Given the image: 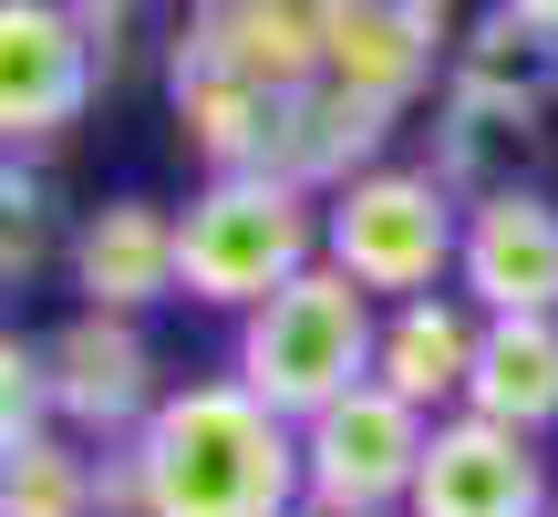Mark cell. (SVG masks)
<instances>
[{
  "instance_id": "cell-21",
  "label": "cell",
  "mask_w": 558,
  "mask_h": 517,
  "mask_svg": "<svg viewBox=\"0 0 558 517\" xmlns=\"http://www.w3.org/2000/svg\"><path fill=\"white\" fill-rule=\"evenodd\" d=\"M62 435V404H52V352L41 341H0V456H21V445Z\"/></svg>"
},
{
  "instance_id": "cell-25",
  "label": "cell",
  "mask_w": 558,
  "mask_h": 517,
  "mask_svg": "<svg viewBox=\"0 0 558 517\" xmlns=\"http://www.w3.org/2000/svg\"><path fill=\"white\" fill-rule=\"evenodd\" d=\"M435 11H456V0H435Z\"/></svg>"
},
{
  "instance_id": "cell-12",
  "label": "cell",
  "mask_w": 558,
  "mask_h": 517,
  "mask_svg": "<svg viewBox=\"0 0 558 517\" xmlns=\"http://www.w3.org/2000/svg\"><path fill=\"white\" fill-rule=\"evenodd\" d=\"M476 341H486V311L465 290H424V300H393L383 311V341H373V383L403 394L414 414H465V383H476Z\"/></svg>"
},
{
  "instance_id": "cell-6",
  "label": "cell",
  "mask_w": 558,
  "mask_h": 517,
  "mask_svg": "<svg viewBox=\"0 0 558 517\" xmlns=\"http://www.w3.org/2000/svg\"><path fill=\"white\" fill-rule=\"evenodd\" d=\"M94 83H114V62L73 0H0V135H11V156L62 145Z\"/></svg>"
},
{
  "instance_id": "cell-11",
  "label": "cell",
  "mask_w": 558,
  "mask_h": 517,
  "mask_svg": "<svg viewBox=\"0 0 558 517\" xmlns=\"http://www.w3.org/2000/svg\"><path fill=\"white\" fill-rule=\"evenodd\" d=\"M456 290L476 300L486 321L497 311H558V197L548 187H518V197L465 207Z\"/></svg>"
},
{
  "instance_id": "cell-20",
  "label": "cell",
  "mask_w": 558,
  "mask_h": 517,
  "mask_svg": "<svg viewBox=\"0 0 558 517\" xmlns=\"http://www.w3.org/2000/svg\"><path fill=\"white\" fill-rule=\"evenodd\" d=\"M52 218H62V187H52V166L41 156H11L0 166V279H32L52 249H73V239H52Z\"/></svg>"
},
{
  "instance_id": "cell-10",
  "label": "cell",
  "mask_w": 558,
  "mask_h": 517,
  "mask_svg": "<svg viewBox=\"0 0 558 517\" xmlns=\"http://www.w3.org/2000/svg\"><path fill=\"white\" fill-rule=\"evenodd\" d=\"M62 279L83 290V311H156V300H186L177 279V207L156 197H104L73 218V249H62Z\"/></svg>"
},
{
  "instance_id": "cell-3",
  "label": "cell",
  "mask_w": 558,
  "mask_h": 517,
  "mask_svg": "<svg viewBox=\"0 0 558 517\" xmlns=\"http://www.w3.org/2000/svg\"><path fill=\"white\" fill-rule=\"evenodd\" d=\"M300 269H320V197L269 166L248 177H207L177 207V279L197 311H259L269 290H290Z\"/></svg>"
},
{
  "instance_id": "cell-2",
  "label": "cell",
  "mask_w": 558,
  "mask_h": 517,
  "mask_svg": "<svg viewBox=\"0 0 558 517\" xmlns=\"http://www.w3.org/2000/svg\"><path fill=\"white\" fill-rule=\"evenodd\" d=\"M373 341H383V300L320 258V269H300L290 290H269L259 311L239 321L228 373L259 404H279L290 424H311V414H331L341 394L373 383Z\"/></svg>"
},
{
  "instance_id": "cell-17",
  "label": "cell",
  "mask_w": 558,
  "mask_h": 517,
  "mask_svg": "<svg viewBox=\"0 0 558 517\" xmlns=\"http://www.w3.org/2000/svg\"><path fill=\"white\" fill-rule=\"evenodd\" d=\"M465 414L518 424V435H548V424H558V311H497V321H486Z\"/></svg>"
},
{
  "instance_id": "cell-1",
  "label": "cell",
  "mask_w": 558,
  "mask_h": 517,
  "mask_svg": "<svg viewBox=\"0 0 558 517\" xmlns=\"http://www.w3.org/2000/svg\"><path fill=\"white\" fill-rule=\"evenodd\" d=\"M145 456V517H300V424L259 404L239 373L177 383L156 424L135 435Z\"/></svg>"
},
{
  "instance_id": "cell-22",
  "label": "cell",
  "mask_w": 558,
  "mask_h": 517,
  "mask_svg": "<svg viewBox=\"0 0 558 517\" xmlns=\"http://www.w3.org/2000/svg\"><path fill=\"white\" fill-rule=\"evenodd\" d=\"M73 11H83V21H94V32H124V21H135V11H145V0H73Z\"/></svg>"
},
{
  "instance_id": "cell-19",
  "label": "cell",
  "mask_w": 558,
  "mask_h": 517,
  "mask_svg": "<svg viewBox=\"0 0 558 517\" xmlns=\"http://www.w3.org/2000/svg\"><path fill=\"white\" fill-rule=\"evenodd\" d=\"M0 517H104V456L83 435H41L0 456Z\"/></svg>"
},
{
  "instance_id": "cell-5",
  "label": "cell",
  "mask_w": 558,
  "mask_h": 517,
  "mask_svg": "<svg viewBox=\"0 0 558 517\" xmlns=\"http://www.w3.org/2000/svg\"><path fill=\"white\" fill-rule=\"evenodd\" d=\"M424 445H435V414L362 383L331 414L300 424V486H311V507H341V517H403L414 477H424Z\"/></svg>"
},
{
  "instance_id": "cell-15",
  "label": "cell",
  "mask_w": 558,
  "mask_h": 517,
  "mask_svg": "<svg viewBox=\"0 0 558 517\" xmlns=\"http://www.w3.org/2000/svg\"><path fill=\"white\" fill-rule=\"evenodd\" d=\"M166 104H177V145L207 166V177H248L269 166V124H279V94L248 83L239 62H207V52H166Z\"/></svg>"
},
{
  "instance_id": "cell-8",
  "label": "cell",
  "mask_w": 558,
  "mask_h": 517,
  "mask_svg": "<svg viewBox=\"0 0 558 517\" xmlns=\"http://www.w3.org/2000/svg\"><path fill=\"white\" fill-rule=\"evenodd\" d=\"M548 507H558V477H548L538 435L486 424V414H445L403 517H548Z\"/></svg>"
},
{
  "instance_id": "cell-26",
  "label": "cell",
  "mask_w": 558,
  "mask_h": 517,
  "mask_svg": "<svg viewBox=\"0 0 558 517\" xmlns=\"http://www.w3.org/2000/svg\"><path fill=\"white\" fill-rule=\"evenodd\" d=\"M548 517H558V507H548Z\"/></svg>"
},
{
  "instance_id": "cell-23",
  "label": "cell",
  "mask_w": 558,
  "mask_h": 517,
  "mask_svg": "<svg viewBox=\"0 0 558 517\" xmlns=\"http://www.w3.org/2000/svg\"><path fill=\"white\" fill-rule=\"evenodd\" d=\"M518 21H538V32H558V0H507Z\"/></svg>"
},
{
  "instance_id": "cell-9",
  "label": "cell",
  "mask_w": 558,
  "mask_h": 517,
  "mask_svg": "<svg viewBox=\"0 0 558 517\" xmlns=\"http://www.w3.org/2000/svg\"><path fill=\"white\" fill-rule=\"evenodd\" d=\"M393 124H403V104H383V94H362V83L320 73V83H300V94H279L269 177L311 187V197H341L352 177L393 166V156H383V145H393Z\"/></svg>"
},
{
  "instance_id": "cell-24",
  "label": "cell",
  "mask_w": 558,
  "mask_h": 517,
  "mask_svg": "<svg viewBox=\"0 0 558 517\" xmlns=\"http://www.w3.org/2000/svg\"><path fill=\"white\" fill-rule=\"evenodd\" d=\"M300 517H341V507H300Z\"/></svg>"
},
{
  "instance_id": "cell-18",
  "label": "cell",
  "mask_w": 558,
  "mask_h": 517,
  "mask_svg": "<svg viewBox=\"0 0 558 517\" xmlns=\"http://www.w3.org/2000/svg\"><path fill=\"white\" fill-rule=\"evenodd\" d=\"M445 83H456V94H497V104L548 115V104H558V32H538V21H518V11L497 0V11H476V21L456 32Z\"/></svg>"
},
{
  "instance_id": "cell-13",
  "label": "cell",
  "mask_w": 558,
  "mask_h": 517,
  "mask_svg": "<svg viewBox=\"0 0 558 517\" xmlns=\"http://www.w3.org/2000/svg\"><path fill=\"white\" fill-rule=\"evenodd\" d=\"M186 52L239 62L269 94H300V83L331 73V11L320 0H186Z\"/></svg>"
},
{
  "instance_id": "cell-4",
  "label": "cell",
  "mask_w": 558,
  "mask_h": 517,
  "mask_svg": "<svg viewBox=\"0 0 558 517\" xmlns=\"http://www.w3.org/2000/svg\"><path fill=\"white\" fill-rule=\"evenodd\" d=\"M320 258H331L341 279H362L383 311H393V300H424V290H445L456 258H465V197L435 166H373V177H352L341 197H320Z\"/></svg>"
},
{
  "instance_id": "cell-14",
  "label": "cell",
  "mask_w": 558,
  "mask_h": 517,
  "mask_svg": "<svg viewBox=\"0 0 558 517\" xmlns=\"http://www.w3.org/2000/svg\"><path fill=\"white\" fill-rule=\"evenodd\" d=\"M424 166H435L465 207L518 197V187H538V166H548V115L497 104V94H456V83H445V94H435V156H424Z\"/></svg>"
},
{
  "instance_id": "cell-16",
  "label": "cell",
  "mask_w": 558,
  "mask_h": 517,
  "mask_svg": "<svg viewBox=\"0 0 558 517\" xmlns=\"http://www.w3.org/2000/svg\"><path fill=\"white\" fill-rule=\"evenodd\" d=\"M435 62H456V21L435 0H362L331 21V73L383 104H414L435 83Z\"/></svg>"
},
{
  "instance_id": "cell-7",
  "label": "cell",
  "mask_w": 558,
  "mask_h": 517,
  "mask_svg": "<svg viewBox=\"0 0 558 517\" xmlns=\"http://www.w3.org/2000/svg\"><path fill=\"white\" fill-rule=\"evenodd\" d=\"M41 352H52L62 435H83V445H135L156 424V404L177 394L156 373V341H145L135 311H73V321L41 332Z\"/></svg>"
}]
</instances>
